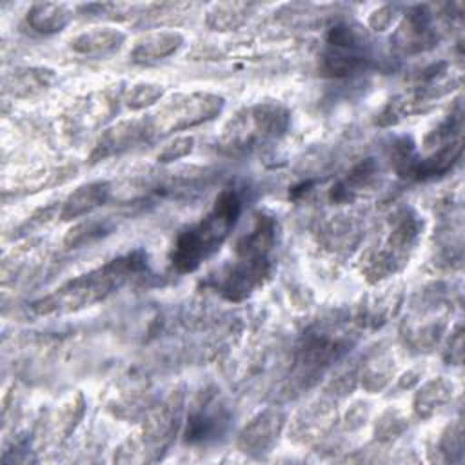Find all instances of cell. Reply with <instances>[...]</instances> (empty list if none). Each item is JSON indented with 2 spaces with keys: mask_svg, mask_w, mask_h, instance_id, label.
<instances>
[{
  "mask_svg": "<svg viewBox=\"0 0 465 465\" xmlns=\"http://www.w3.org/2000/svg\"><path fill=\"white\" fill-rule=\"evenodd\" d=\"M143 271H147L145 252L142 249L129 251L62 283L51 294L33 302L31 309L38 316H62L82 311L105 300Z\"/></svg>",
  "mask_w": 465,
  "mask_h": 465,
  "instance_id": "cell-1",
  "label": "cell"
},
{
  "mask_svg": "<svg viewBox=\"0 0 465 465\" xmlns=\"http://www.w3.org/2000/svg\"><path fill=\"white\" fill-rule=\"evenodd\" d=\"M242 209L243 200L240 191L234 187L222 189L213 207L196 223L178 232L169 254L173 269L182 274L196 271L227 240Z\"/></svg>",
  "mask_w": 465,
  "mask_h": 465,
  "instance_id": "cell-2",
  "label": "cell"
},
{
  "mask_svg": "<svg viewBox=\"0 0 465 465\" xmlns=\"http://www.w3.org/2000/svg\"><path fill=\"white\" fill-rule=\"evenodd\" d=\"M291 124V111L280 102H258L236 113L220 136L227 153H245L285 134Z\"/></svg>",
  "mask_w": 465,
  "mask_h": 465,
  "instance_id": "cell-3",
  "label": "cell"
},
{
  "mask_svg": "<svg viewBox=\"0 0 465 465\" xmlns=\"http://www.w3.org/2000/svg\"><path fill=\"white\" fill-rule=\"evenodd\" d=\"M225 105L223 96L209 91L176 93L162 100L156 111L145 116L149 140L202 125L216 118Z\"/></svg>",
  "mask_w": 465,
  "mask_h": 465,
  "instance_id": "cell-4",
  "label": "cell"
},
{
  "mask_svg": "<svg viewBox=\"0 0 465 465\" xmlns=\"http://www.w3.org/2000/svg\"><path fill=\"white\" fill-rule=\"evenodd\" d=\"M421 231L423 220L412 209L400 211L392 218L387 236L369 252V258L365 260V274L369 280L378 282L401 271L414 251Z\"/></svg>",
  "mask_w": 465,
  "mask_h": 465,
  "instance_id": "cell-5",
  "label": "cell"
},
{
  "mask_svg": "<svg viewBox=\"0 0 465 465\" xmlns=\"http://www.w3.org/2000/svg\"><path fill=\"white\" fill-rule=\"evenodd\" d=\"M369 38L360 25L336 24L329 29L327 49L322 54V71L332 78H347L367 71L372 64Z\"/></svg>",
  "mask_w": 465,
  "mask_h": 465,
  "instance_id": "cell-6",
  "label": "cell"
},
{
  "mask_svg": "<svg viewBox=\"0 0 465 465\" xmlns=\"http://www.w3.org/2000/svg\"><path fill=\"white\" fill-rule=\"evenodd\" d=\"M272 252L234 245V262L223 269L216 282V291L229 302H242L251 296L269 278Z\"/></svg>",
  "mask_w": 465,
  "mask_h": 465,
  "instance_id": "cell-7",
  "label": "cell"
},
{
  "mask_svg": "<svg viewBox=\"0 0 465 465\" xmlns=\"http://www.w3.org/2000/svg\"><path fill=\"white\" fill-rule=\"evenodd\" d=\"M185 405V392L183 389L176 387L171 391L156 407L149 411L142 427V450L145 454H153V460L160 458V454L171 445L174 440L183 416Z\"/></svg>",
  "mask_w": 465,
  "mask_h": 465,
  "instance_id": "cell-8",
  "label": "cell"
},
{
  "mask_svg": "<svg viewBox=\"0 0 465 465\" xmlns=\"http://www.w3.org/2000/svg\"><path fill=\"white\" fill-rule=\"evenodd\" d=\"M287 423V416L278 407L258 411L238 432L236 449L247 456L260 458L274 449Z\"/></svg>",
  "mask_w": 465,
  "mask_h": 465,
  "instance_id": "cell-9",
  "label": "cell"
},
{
  "mask_svg": "<svg viewBox=\"0 0 465 465\" xmlns=\"http://www.w3.org/2000/svg\"><path fill=\"white\" fill-rule=\"evenodd\" d=\"M229 423V412L218 400L216 392H202L187 412L183 438L185 443H209L222 436Z\"/></svg>",
  "mask_w": 465,
  "mask_h": 465,
  "instance_id": "cell-10",
  "label": "cell"
},
{
  "mask_svg": "<svg viewBox=\"0 0 465 465\" xmlns=\"http://www.w3.org/2000/svg\"><path fill=\"white\" fill-rule=\"evenodd\" d=\"M440 40L434 25V15L425 5L409 9L396 27L392 44L401 54H418L432 49Z\"/></svg>",
  "mask_w": 465,
  "mask_h": 465,
  "instance_id": "cell-11",
  "label": "cell"
},
{
  "mask_svg": "<svg viewBox=\"0 0 465 465\" xmlns=\"http://www.w3.org/2000/svg\"><path fill=\"white\" fill-rule=\"evenodd\" d=\"M142 142H149L145 118L116 122L114 125L102 131V134L98 136L89 154V162L96 163V162H104L107 158L118 156L122 153L134 149Z\"/></svg>",
  "mask_w": 465,
  "mask_h": 465,
  "instance_id": "cell-12",
  "label": "cell"
},
{
  "mask_svg": "<svg viewBox=\"0 0 465 465\" xmlns=\"http://www.w3.org/2000/svg\"><path fill=\"white\" fill-rule=\"evenodd\" d=\"M347 341L341 336L329 332L307 334L305 341L298 352V372L300 378H311L322 372L327 365L338 360L345 352Z\"/></svg>",
  "mask_w": 465,
  "mask_h": 465,
  "instance_id": "cell-13",
  "label": "cell"
},
{
  "mask_svg": "<svg viewBox=\"0 0 465 465\" xmlns=\"http://www.w3.org/2000/svg\"><path fill=\"white\" fill-rule=\"evenodd\" d=\"M113 185L107 180H96L89 183L78 185L62 203L60 218L62 220H76L89 213H93L96 207L104 205L111 196Z\"/></svg>",
  "mask_w": 465,
  "mask_h": 465,
  "instance_id": "cell-14",
  "label": "cell"
},
{
  "mask_svg": "<svg viewBox=\"0 0 465 465\" xmlns=\"http://www.w3.org/2000/svg\"><path fill=\"white\" fill-rule=\"evenodd\" d=\"M183 45V35L178 31H149L134 40L131 49L133 62L147 64L174 54Z\"/></svg>",
  "mask_w": 465,
  "mask_h": 465,
  "instance_id": "cell-15",
  "label": "cell"
},
{
  "mask_svg": "<svg viewBox=\"0 0 465 465\" xmlns=\"http://www.w3.org/2000/svg\"><path fill=\"white\" fill-rule=\"evenodd\" d=\"M454 396V383L445 376H436L421 383L412 400V411L416 418L429 420L445 409Z\"/></svg>",
  "mask_w": 465,
  "mask_h": 465,
  "instance_id": "cell-16",
  "label": "cell"
},
{
  "mask_svg": "<svg viewBox=\"0 0 465 465\" xmlns=\"http://www.w3.org/2000/svg\"><path fill=\"white\" fill-rule=\"evenodd\" d=\"M125 38V33L116 27H94L71 38L69 47L78 54L100 58L118 51L124 45Z\"/></svg>",
  "mask_w": 465,
  "mask_h": 465,
  "instance_id": "cell-17",
  "label": "cell"
},
{
  "mask_svg": "<svg viewBox=\"0 0 465 465\" xmlns=\"http://www.w3.org/2000/svg\"><path fill=\"white\" fill-rule=\"evenodd\" d=\"M73 18V9L58 2H36L25 13V24L38 35L60 33Z\"/></svg>",
  "mask_w": 465,
  "mask_h": 465,
  "instance_id": "cell-18",
  "label": "cell"
},
{
  "mask_svg": "<svg viewBox=\"0 0 465 465\" xmlns=\"http://www.w3.org/2000/svg\"><path fill=\"white\" fill-rule=\"evenodd\" d=\"M334 420H336V409H332V405L318 401L303 409L294 418L292 432L302 441H311L325 434L332 427Z\"/></svg>",
  "mask_w": 465,
  "mask_h": 465,
  "instance_id": "cell-19",
  "label": "cell"
},
{
  "mask_svg": "<svg viewBox=\"0 0 465 465\" xmlns=\"http://www.w3.org/2000/svg\"><path fill=\"white\" fill-rule=\"evenodd\" d=\"M54 82V71L44 67H22L13 73L11 82L5 84V89L15 96H33L45 91Z\"/></svg>",
  "mask_w": 465,
  "mask_h": 465,
  "instance_id": "cell-20",
  "label": "cell"
},
{
  "mask_svg": "<svg viewBox=\"0 0 465 465\" xmlns=\"http://www.w3.org/2000/svg\"><path fill=\"white\" fill-rule=\"evenodd\" d=\"M394 371H396V363L391 352H380V354L376 352L361 367V372H360L361 387L367 392H380L391 383Z\"/></svg>",
  "mask_w": 465,
  "mask_h": 465,
  "instance_id": "cell-21",
  "label": "cell"
},
{
  "mask_svg": "<svg viewBox=\"0 0 465 465\" xmlns=\"http://www.w3.org/2000/svg\"><path fill=\"white\" fill-rule=\"evenodd\" d=\"M251 9H252V5L245 4V2L213 4L207 11L205 24L213 31H232L247 22Z\"/></svg>",
  "mask_w": 465,
  "mask_h": 465,
  "instance_id": "cell-22",
  "label": "cell"
},
{
  "mask_svg": "<svg viewBox=\"0 0 465 465\" xmlns=\"http://www.w3.org/2000/svg\"><path fill=\"white\" fill-rule=\"evenodd\" d=\"M113 223L109 220H85L76 223L74 227H71L64 238V245L67 249H76L87 243H93L100 238H104L105 234H109L113 231Z\"/></svg>",
  "mask_w": 465,
  "mask_h": 465,
  "instance_id": "cell-23",
  "label": "cell"
},
{
  "mask_svg": "<svg viewBox=\"0 0 465 465\" xmlns=\"http://www.w3.org/2000/svg\"><path fill=\"white\" fill-rule=\"evenodd\" d=\"M163 94H165L163 85L154 82H138L125 91L124 104L131 111H142L151 105H156L163 98Z\"/></svg>",
  "mask_w": 465,
  "mask_h": 465,
  "instance_id": "cell-24",
  "label": "cell"
},
{
  "mask_svg": "<svg viewBox=\"0 0 465 465\" xmlns=\"http://www.w3.org/2000/svg\"><path fill=\"white\" fill-rule=\"evenodd\" d=\"M407 429V418L398 409L383 411L374 423V438L378 441H391L401 436Z\"/></svg>",
  "mask_w": 465,
  "mask_h": 465,
  "instance_id": "cell-25",
  "label": "cell"
},
{
  "mask_svg": "<svg viewBox=\"0 0 465 465\" xmlns=\"http://www.w3.org/2000/svg\"><path fill=\"white\" fill-rule=\"evenodd\" d=\"M438 454H441L440 461H458L463 454V430L461 421L456 420L450 423L438 440Z\"/></svg>",
  "mask_w": 465,
  "mask_h": 465,
  "instance_id": "cell-26",
  "label": "cell"
},
{
  "mask_svg": "<svg viewBox=\"0 0 465 465\" xmlns=\"http://www.w3.org/2000/svg\"><path fill=\"white\" fill-rule=\"evenodd\" d=\"M194 147V138L193 136H176L174 140H171L167 145L162 147V151L156 154V160L160 163H169V162H176L180 158H185Z\"/></svg>",
  "mask_w": 465,
  "mask_h": 465,
  "instance_id": "cell-27",
  "label": "cell"
},
{
  "mask_svg": "<svg viewBox=\"0 0 465 465\" xmlns=\"http://www.w3.org/2000/svg\"><path fill=\"white\" fill-rule=\"evenodd\" d=\"M461 356H463V331H461V325H458L450 332V338H449V343L445 349V360L452 365H460Z\"/></svg>",
  "mask_w": 465,
  "mask_h": 465,
  "instance_id": "cell-28",
  "label": "cell"
},
{
  "mask_svg": "<svg viewBox=\"0 0 465 465\" xmlns=\"http://www.w3.org/2000/svg\"><path fill=\"white\" fill-rule=\"evenodd\" d=\"M396 9L392 5H381L380 9H376L371 16H369V25L374 31H385L391 27V24L394 22V15Z\"/></svg>",
  "mask_w": 465,
  "mask_h": 465,
  "instance_id": "cell-29",
  "label": "cell"
},
{
  "mask_svg": "<svg viewBox=\"0 0 465 465\" xmlns=\"http://www.w3.org/2000/svg\"><path fill=\"white\" fill-rule=\"evenodd\" d=\"M367 418V407L363 405V401H356L349 411H347V416H345V423L349 429H356L360 427L361 423H365L363 420Z\"/></svg>",
  "mask_w": 465,
  "mask_h": 465,
  "instance_id": "cell-30",
  "label": "cell"
},
{
  "mask_svg": "<svg viewBox=\"0 0 465 465\" xmlns=\"http://www.w3.org/2000/svg\"><path fill=\"white\" fill-rule=\"evenodd\" d=\"M418 383H420V372H418V371H407V372L401 374L398 385H400L401 389H412V387L418 385Z\"/></svg>",
  "mask_w": 465,
  "mask_h": 465,
  "instance_id": "cell-31",
  "label": "cell"
}]
</instances>
